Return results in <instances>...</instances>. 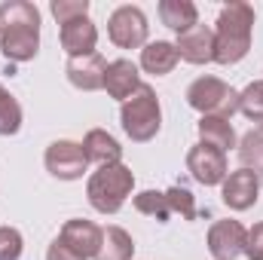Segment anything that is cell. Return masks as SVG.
Returning <instances> with one entry per match:
<instances>
[{
  "label": "cell",
  "mask_w": 263,
  "mask_h": 260,
  "mask_svg": "<svg viewBox=\"0 0 263 260\" xmlns=\"http://www.w3.org/2000/svg\"><path fill=\"white\" fill-rule=\"evenodd\" d=\"M245 257H248V260H263V224H254V227L248 230Z\"/></svg>",
  "instance_id": "28"
},
{
  "label": "cell",
  "mask_w": 263,
  "mask_h": 260,
  "mask_svg": "<svg viewBox=\"0 0 263 260\" xmlns=\"http://www.w3.org/2000/svg\"><path fill=\"white\" fill-rule=\"evenodd\" d=\"M83 153L89 162H98V165H114V162H123V147L114 135H107L104 129H92L86 132L83 138Z\"/></svg>",
  "instance_id": "16"
},
{
  "label": "cell",
  "mask_w": 263,
  "mask_h": 260,
  "mask_svg": "<svg viewBox=\"0 0 263 260\" xmlns=\"http://www.w3.org/2000/svg\"><path fill=\"white\" fill-rule=\"evenodd\" d=\"M199 138L205 147H214L220 153L236 147V132L230 126V120H220V117H202L199 120Z\"/></svg>",
  "instance_id": "19"
},
{
  "label": "cell",
  "mask_w": 263,
  "mask_h": 260,
  "mask_svg": "<svg viewBox=\"0 0 263 260\" xmlns=\"http://www.w3.org/2000/svg\"><path fill=\"white\" fill-rule=\"evenodd\" d=\"M159 18L165 28L184 34L193 25H199V9L193 0H159Z\"/></svg>",
  "instance_id": "18"
},
{
  "label": "cell",
  "mask_w": 263,
  "mask_h": 260,
  "mask_svg": "<svg viewBox=\"0 0 263 260\" xmlns=\"http://www.w3.org/2000/svg\"><path fill=\"white\" fill-rule=\"evenodd\" d=\"M239 114L251 123H257L263 129V80L248 83L242 92H239Z\"/></svg>",
  "instance_id": "22"
},
{
  "label": "cell",
  "mask_w": 263,
  "mask_h": 260,
  "mask_svg": "<svg viewBox=\"0 0 263 260\" xmlns=\"http://www.w3.org/2000/svg\"><path fill=\"white\" fill-rule=\"evenodd\" d=\"M22 129V104L15 101V95L0 83V135L9 138Z\"/></svg>",
  "instance_id": "23"
},
{
  "label": "cell",
  "mask_w": 263,
  "mask_h": 260,
  "mask_svg": "<svg viewBox=\"0 0 263 260\" xmlns=\"http://www.w3.org/2000/svg\"><path fill=\"white\" fill-rule=\"evenodd\" d=\"M220 196H223V205L233 208V211H248L257 196H260V178L248 169H239V172H230L220 184Z\"/></svg>",
  "instance_id": "10"
},
{
  "label": "cell",
  "mask_w": 263,
  "mask_h": 260,
  "mask_svg": "<svg viewBox=\"0 0 263 260\" xmlns=\"http://www.w3.org/2000/svg\"><path fill=\"white\" fill-rule=\"evenodd\" d=\"M98 46V28L92 25L89 15L83 18H73L62 25V49H65L70 59H80V55H92Z\"/></svg>",
  "instance_id": "14"
},
{
  "label": "cell",
  "mask_w": 263,
  "mask_h": 260,
  "mask_svg": "<svg viewBox=\"0 0 263 260\" xmlns=\"http://www.w3.org/2000/svg\"><path fill=\"white\" fill-rule=\"evenodd\" d=\"M59 239L65 242L70 251H77L83 260H89V257H95V254H98L101 239H104V230H101L98 224H92V220L73 217V220H67L65 227H62Z\"/></svg>",
  "instance_id": "11"
},
{
  "label": "cell",
  "mask_w": 263,
  "mask_h": 260,
  "mask_svg": "<svg viewBox=\"0 0 263 260\" xmlns=\"http://www.w3.org/2000/svg\"><path fill=\"white\" fill-rule=\"evenodd\" d=\"M178 62H181V55H178L175 43H168V40H153V43H147V46L141 49V67H144L147 73L165 77V73L175 70Z\"/></svg>",
  "instance_id": "17"
},
{
  "label": "cell",
  "mask_w": 263,
  "mask_h": 260,
  "mask_svg": "<svg viewBox=\"0 0 263 260\" xmlns=\"http://www.w3.org/2000/svg\"><path fill=\"white\" fill-rule=\"evenodd\" d=\"M0 52L9 62H31L40 52V9L34 3H0Z\"/></svg>",
  "instance_id": "1"
},
{
  "label": "cell",
  "mask_w": 263,
  "mask_h": 260,
  "mask_svg": "<svg viewBox=\"0 0 263 260\" xmlns=\"http://www.w3.org/2000/svg\"><path fill=\"white\" fill-rule=\"evenodd\" d=\"M49 12L59 18V25H65V22L89 15V0H52L49 3Z\"/></svg>",
  "instance_id": "26"
},
{
  "label": "cell",
  "mask_w": 263,
  "mask_h": 260,
  "mask_svg": "<svg viewBox=\"0 0 263 260\" xmlns=\"http://www.w3.org/2000/svg\"><path fill=\"white\" fill-rule=\"evenodd\" d=\"M120 123H123V132L135 144H147V141H153L159 135V129H162V107H159L156 89L150 83H141L138 92L123 101Z\"/></svg>",
  "instance_id": "4"
},
{
  "label": "cell",
  "mask_w": 263,
  "mask_h": 260,
  "mask_svg": "<svg viewBox=\"0 0 263 260\" xmlns=\"http://www.w3.org/2000/svg\"><path fill=\"white\" fill-rule=\"evenodd\" d=\"M43 162H46V172L59 181H80L89 169L83 144H77V141H52L46 147Z\"/></svg>",
  "instance_id": "7"
},
{
  "label": "cell",
  "mask_w": 263,
  "mask_h": 260,
  "mask_svg": "<svg viewBox=\"0 0 263 260\" xmlns=\"http://www.w3.org/2000/svg\"><path fill=\"white\" fill-rule=\"evenodd\" d=\"M132 257H135V242H132V236L123 227H107L95 260H132Z\"/></svg>",
  "instance_id": "20"
},
{
  "label": "cell",
  "mask_w": 263,
  "mask_h": 260,
  "mask_svg": "<svg viewBox=\"0 0 263 260\" xmlns=\"http://www.w3.org/2000/svg\"><path fill=\"white\" fill-rule=\"evenodd\" d=\"M135 208H138L141 214H150V217L162 220V224L172 217V208H168L165 193H156V190H144V193H138L135 196Z\"/></svg>",
  "instance_id": "24"
},
{
  "label": "cell",
  "mask_w": 263,
  "mask_h": 260,
  "mask_svg": "<svg viewBox=\"0 0 263 260\" xmlns=\"http://www.w3.org/2000/svg\"><path fill=\"white\" fill-rule=\"evenodd\" d=\"M175 49L190 65H208V62H214V31L208 25H193L190 31L178 34Z\"/></svg>",
  "instance_id": "13"
},
{
  "label": "cell",
  "mask_w": 263,
  "mask_h": 260,
  "mask_svg": "<svg viewBox=\"0 0 263 260\" xmlns=\"http://www.w3.org/2000/svg\"><path fill=\"white\" fill-rule=\"evenodd\" d=\"M187 104L202 117L230 120L233 114H239V92L217 77H199L187 89Z\"/></svg>",
  "instance_id": "5"
},
{
  "label": "cell",
  "mask_w": 263,
  "mask_h": 260,
  "mask_svg": "<svg viewBox=\"0 0 263 260\" xmlns=\"http://www.w3.org/2000/svg\"><path fill=\"white\" fill-rule=\"evenodd\" d=\"M239 162L257 178L263 175V129H251L239 141Z\"/></svg>",
  "instance_id": "21"
},
{
  "label": "cell",
  "mask_w": 263,
  "mask_h": 260,
  "mask_svg": "<svg viewBox=\"0 0 263 260\" xmlns=\"http://www.w3.org/2000/svg\"><path fill=\"white\" fill-rule=\"evenodd\" d=\"M147 34H150V25H147V15L141 12V6H129V3L117 6L107 18V37L120 49L147 46Z\"/></svg>",
  "instance_id": "6"
},
{
  "label": "cell",
  "mask_w": 263,
  "mask_h": 260,
  "mask_svg": "<svg viewBox=\"0 0 263 260\" xmlns=\"http://www.w3.org/2000/svg\"><path fill=\"white\" fill-rule=\"evenodd\" d=\"M141 86V73H138V65L129 62V59H117L107 65V73H104V89L110 98L117 101H126L138 92Z\"/></svg>",
  "instance_id": "15"
},
{
  "label": "cell",
  "mask_w": 263,
  "mask_h": 260,
  "mask_svg": "<svg viewBox=\"0 0 263 260\" xmlns=\"http://www.w3.org/2000/svg\"><path fill=\"white\" fill-rule=\"evenodd\" d=\"M135 187V175L126 162H114V165H98V172L89 175V184H86V196H89V205L101 214H117L126 199L132 196Z\"/></svg>",
  "instance_id": "3"
},
{
  "label": "cell",
  "mask_w": 263,
  "mask_h": 260,
  "mask_svg": "<svg viewBox=\"0 0 263 260\" xmlns=\"http://www.w3.org/2000/svg\"><path fill=\"white\" fill-rule=\"evenodd\" d=\"M46 260H83V257H80L77 251H70L62 239H55V242L49 245V251H46Z\"/></svg>",
  "instance_id": "29"
},
{
  "label": "cell",
  "mask_w": 263,
  "mask_h": 260,
  "mask_svg": "<svg viewBox=\"0 0 263 260\" xmlns=\"http://www.w3.org/2000/svg\"><path fill=\"white\" fill-rule=\"evenodd\" d=\"M187 172L196 178L202 187H217L223 184V178L230 175L227 169V153L214 150V147H205V144H196L190 147L187 153Z\"/></svg>",
  "instance_id": "8"
},
{
  "label": "cell",
  "mask_w": 263,
  "mask_h": 260,
  "mask_svg": "<svg viewBox=\"0 0 263 260\" xmlns=\"http://www.w3.org/2000/svg\"><path fill=\"white\" fill-rule=\"evenodd\" d=\"M70 86L83 89V92H98L104 89V73H107V62L101 52H92V55H80V59H67L65 67Z\"/></svg>",
  "instance_id": "12"
},
{
  "label": "cell",
  "mask_w": 263,
  "mask_h": 260,
  "mask_svg": "<svg viewBox=\"0 0 263 260\" xmlns=\"http://www.w3.org/2000/svg\"><path fill=\"white\" fill-rule=\"evenodd\" d=\"M22 248H25V242L15 227H0V260H18Z\"/></svg>",
  "instance_id": "27"
},
{
  "label": "cell",
  "mask_w": 263,
  "mask_h": 260,
  "mask_svg": "<svg viewBox=\"0 0 263 260\" xmlns=\"http://www.w3.org/2000/svg\"><path fill=\"white\" fill-rule=\"evenodd\" d=\"M165 199H168L172 214H181L184 220H193V217H196V202H193V193H190V190H184V187H168V190H165Z\"/></svg>",
  "instance_id": "25"
},
{
  "label": "cell",
  "mask_w": 263,
  "mask_h": 260,
  "mask_svg": "<svg viewBox=\"0 0 263 260\" xmlns=\"http://www.w3.org/2000/svg\"><path fill=\"white\" fill-rule=\"evenodd\" d=\"M254 34V6L245 0H233L220 9L214 28V62L236 65L248 55Z\"/></svg>",
  "instance_id": "2"
},
{
  "label": "cell",
  "mask_w": 263,
  "mask_h": 260,
  "mask_svg": "<svg viewBox=\"0 0 263 260\" xmlns=\"http://www.w3.org/2000/svg\"><path fill=\"white\" fill-rule=\"evenodd\" d=\"M245 242H248V230L239 220H217L208 230V251L214 260H236L245 254Z\"/></svg>",
  "instance_id": "9"
}]
</instances>
